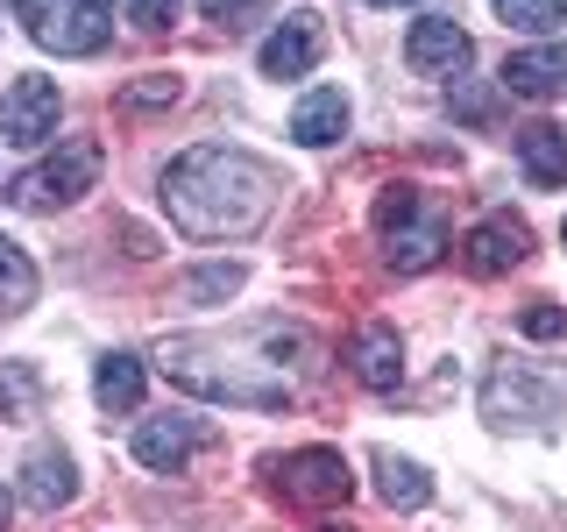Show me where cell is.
I'll use <instances>...</instances> for the list:
<instances>
[{
	"label": "cell",
	"instance_id": "obj_26",
	"mask_svg": "<svg viewBox=\"0 0 567 532\" xmlns=\"http://www.w3.org/2000/svg\"><path fill=\"white\" fill-rule=\"evenodd\" d=\"M121 8H128L135 29H171L177 22V0H121Z\"/></svg>",
	"mask_w": 567,
	"mask_h": 532
},
{
	"label": "cell",
	"instance_id": "obj_5",
	"mask_svg": "<svg viewBox=\"0 0 567 532\" xmlns=\"http://www.w3.org/2000/svg\"><path fill=\"white\" fill-rule=\"evenodd\" d=\"M29 22V35L58 58H93L114 35V0H8Z\"/></svg>",
	"mask_w": 567,
	"mask_h": 532
},
{
	"label": "cell",
	"instance_id": "obj_15",
	"mask_svg": "<svg viewBox=\"0 0 567 532\" xmlns=\"http://www.w3.org/2000/svg\"><path fill=\"white\" fill-rule=\"evenodd\" d=\"M504 93H518V100H560L567 93V43H539V50L504 58Z\"/></svg>",
	"mask_w": 567,
	"mask_h": 532
},
{
	"label": "cell",
	"instance_id": "obj_31",
	"mask_svg": "<svg viewBox=\"0 0 567 532\" xmlns=\"http://www.w3.org/2000/svg\"><path fill=\"white\" fill-rule=\"evenodd\" d=\"M560 242H567V221H560Z\"/></svg>",
	"mask_w": 567,
	"mask_h": 532
},
{
	"label": "cell",
	"instance_id": "obj_20",
	"mask_svg": "<svg viewBox=\"0 0 567 532\" xmlns=\"http://www.w3.org/2000/svg\"><path fill=\"white\" fill-rule=\"evenodd\" d=\"M29 306H35V263H29L22 242L0 235V319H14V313H29Z\"/></svg>",
	"mask_w": 567,
	"mask_h": 532
},
{
	"label": "cell",
	"instance_id": "obj_24",
	"mask_svg": "<svg viewBox=\"0 0 567 532\" xmlns=\"http://www.w3.org/2000/svg\"><path fill=\"white\" fill-rule=\"evenodd\" d=\"M177 100H185V79H177V71H142V79L121 85V106H128V114H150V106H177Z\"/></svg>",
	"mask_w": 567,
	"mask_h": 532
},
{
	"label": "cell",
	"instance_id": "obj_11",
	"mask_svg": "<svg viewBox=\"0 0 567 532\" xmlns=\"http://www.w3.org/2000/svg\"><path fill=\"white\" fill-rule=\"evenodd\" d=\"M319 50H327V29H319L312 8H298V14H284V29H270V43L256 50V64H262V79H306L319 64Z\"/></svg>",
	"mask_w": 567,
	"mask_h": 532
},
{
	"label": "cell",
	"instance_id": "obj_4",
	"mask_svg": "<svg viewBox=\"0 0 567 532\" xmlns=\"http://www.w3.org/2000/svg\"><path fill=\"white\" fill-rule=\"evenodd\" d=\"M100 171H106V150L93 135H71V142H58V150L43 156V164H29L22 177H14L8 200L22 213H58V206H79L85 192L100 185Z\"/></svg>",
	"mask_w": 567,
	"mask_h": 532
},
{
	"label": "cell",
	"instance_id": "obj_7",
	"mask_svg": "<svg viewBox=\"0 0 567 532\" xmlns=\"http://www.w3.org/2000/svg\"><path fill=\"white\" fill-rule=\"evenodd\" d=\"M58 79H14L8 93H0V142H14V150H35V142L58 135Z\"/></svg>",
	"mask_w": 567,
	"mask_h": 532
},
{
	"label": "cell",
	"instance_id": "obj_6",
	"mask_svg": "<svg viewBox=\"0 0 567 532\" xmlns=\"http://www.w3.org/2000/svg\"><path fill=\"white\" fill-rule=\"evenodd\" d=\"M270 475H277L284 504H306V511H333V504H348V490H354L341 448H298V454L270 461Z\"/></svg>",
	"mask_w": 567,
	"mask_h": 532
},
{
	"label": "cell",
	"instance_id": "obj_2",
	"mask_svg": "<svg viewBox=\"0 0 567 532\" xmlns=\"http://www.w3.org/2000/svg\"><path fill=\"white\" fill-rule=\"evenodd\" d=\"M164 377L192 398H213V405H248V412H284L291 405V383L284 377H241V369H220V355L206 341H164L156 348Z\"/></svg>",
	"mask_w": 567,
	"mask_h": 532
},
{
	"label": "cell",
	"instance_id": "obj_25",
	"mask_svg": "<svg viewBox=\"0 0 567 532\" xmlns=\"http://www.w3.org/2000/svg\"><path fill=\"white\" fill-rule=\"evenodd\" d=\"M518 327L532 334V341H560V334H567V306H554V298H532V306L518 313Z\"/></svg>",
	"mask_w": 567,
	"mask_h": 532
},
{
	"label": "cell",
	"instance_id": "obj_8",
	"mask_svg": "<svg viewBox=\"0 0 567 532\" xmlns=\"http://www.w3.org/2000/svg\"><path fill=\"white\" fill-rule=\"evenodd\" d=\"M554 405H560V390H554V383H539V377H525L518 362L489 369V383H483V419H489V426H532V419H554Z\"/></svg>",
	"mask_w": 567,
	"mask_h": 532
},
{
	"label": "cell",
	"instance_id": "obj_18",
	"mask_svg": "<svg viewBox=\"0 0 567 532\" xmlns=\"http://www.w3.org/2000/svg\"><path fill=\"white\" fill-rule=\"evenodd\" d=\"M291 135L306 142V150H327V142H341V135H348V93H333V85L306 93V100H298V114H291Z\"/></svg>",
	"mask_w": 567,
	"mask_h": 532
},
{
	"label": "cell",
	"instance_id": "obj_13",
	"mask_svg": "<svg viewBox=\"0 0 567 532\" xmlns=\"http://www.w3.org/2000/svg\"><path fill=\"white\" fill-rule=\"evenodd\" d=\"M348 369L369 390H398L404 383V334L390 327V319H362L354 341H348Z\"/></svg>",
	"mask_w": 567,
	"mask_h": 532
},
{
	"label": "cell",
	"instance_id": "obj_9",
	"mask_svg": "<svg viewBox=\"0 0 567 532\" xmlns=\"http://www.w3.org/2000/svg\"><path fill=\"white\" fill-rule=\"evenodd\" d=\"M525 256H532V227L518 213H489V221H475L468 242H461V263H468L475 277H504V270H518Z\"/></svg>",
	"mask_w": 567,
	"mask_h": 532
},
{
	"label": "cell",
	"instance_id": "obj_1",
	"mask_svg": "<svg viewBox=\"0 0 567 532\" xmlns=\"http://www.w3.org/2000/svg\"><path fill=\"white\" fill-rule=\"evenodd\" d=\"M270 206H277V171L235 142H199V150L171 156L164 171V213L192 242H241L270 221Z\"/></svg>",
	"mask_w": 567,
	"mask_h": 532
},
{
	"label": "cell",
	"instance_id": "obj_29",
	"mask_svg": "<svg viewBox=\"0 0 567 532\" xmlns=\"http://www.w3.org/2000/svg\"><path fill=\"white\" fill-rule=\"evenodd\" d=\"M369 8H398V0H369Z\"/></svg>",
	"mask_w": 567,
	"mask_h": 532
},
{
	"label": "cell",
	"instance_id": "obj_19",
	"mask_svg": "<svg viewBox=\"0 0 567 532\" xmlns=\"http://www.w3.org/2000/svg\"><path fill=\"white\" fill-rule=\"evenodd\" d=\"M369 469H377V497H383L390 511H419L425 497H433V475H425L412 454H390V448H383Z\"/></svg>",
	"mask_w": 567,
	"mask_h": 532
},
{
	"label": "cell",
	"instance_id": "obj_28",
	"mask_svg": "<svg viewBox=\"0 0 567 532\" xmlns=\"http://www.w3.org/2000/svg\"><path fill=\"white\" fill-rule=\"evenodd\" d=\"M8 511H14V497H8V490H0V532H8Z\"/></svg>",
	"mask_w": 567,
	"mask_h": 532
},
{
	"label": "cell",
	"instance_id": "obj_14",
	"mask_svg": "<svg viewBox=\"0 0 567 532\" xmlns=\"http://www.w3.org/2000/svg\"><path fill=\"white\" fill-rule=\"evenodd\" d=\"M14 497H22L29 511H64L71 497H79V469H71V454L64 448H29Z\"/></svg>",
	"mask_w": 567,
	"mask_h": 532
},
{
	"label": "cell",
	"instance_id": "obj_22",
	"mask_svg": "<svg viewBox=\"0 0 567 532\" xmlns=\"http://www.w3.org/2000/svg\"><path fill=\"white\" fill-rule=\"evenodd\" d=\"M43 412V377L29 362H0V419H35Z\"/></svg>",
	"mask_w": 567,
	"mask_h": 532
},
{
	"label": "cell",
	"instance_id": "obj_21",
	"mask_svg": "<svg viewBox=\"0 0 567 532\" xmlns=\"http://www.w3.org/2000/svg\"><path fill=\"white\" fill-rule=\"evenodd\" d=\"M241 291V263H206V270H185L177 277V298L185 306H220V298Z\"/></svg>",
	"mask_w": 567,
	"mask_h": 532
},
{
	"label": "cell",
	"instance_id": "obj_16",
	"mask_svg": "<svg viewBox=\"0 0 567 532\" xmlns=\"http://www.w3.org/2000/svg\"><path fill=\"white\" fill-rule=\"evenodd\" d=\"M518 164L539 192L567 185V129H554V121H532V129H518Z\"/></svg>",
	"mask_w": 567,
	"mask_h": 532
},
{
	"label": "cell",
	"instance_id": "obj_12",
	"mask_svg": "<svg viewBox=\"0 0 567 532\" xmlns=\"http://www.w3.org/2000/svg\"><path fill=\"white\" fill-rule=\"evenodd\" d=\"M206 440H213V433H206L199 419H185V412L142 419V426H135V461H142V469H156V475H177L192 454L206 448Z\"/></svg>",
	"mask_w": 567,
	"mask_h": 532
},
{
	"label": "cell",
	"instance_id": "obj_27",
	"mask_svg": "<svg viewBox=\"0 0 567 532\" xmlns=\"http://www.w3.org/2000/svg\"><path fill=\"white\" fill-rule=\"evenodd\" d=\"M199 8L213 14V22H227V14H241V8H248V0H199Z\"/></svg>",
	"mask_w": 567,
	"mask_h": 532
},
{
	"label": "cell",
	"instance_id": "obj_30",
	"mask_svg": "<svg viewBox=\"0 0 567 532\" xmlns=\"http://www.w3.org/2000/svg\"><path fill=\"white\" fill-rule=\"evenodd\" d=\"M319 532H348V525H319Z\"/></svg>",
	"mask_w": 567,
	"mask_h": 532
},
{
	"label": "cell",
	"instance_id": "obj_23",
	"mask_svg": "<svg viewBox=\"0 0 567 532\" xmlns=\"http://www.w3.org/2000/svg\"><path fill=\"white\" fill-rule=\"evenodd\" d=\"M496 22H504V29H532V35H554V29H567V0H496Z\"/></svg>",
	"mask_w": 567,
	"mask_h": 532
},
{
	"label": "cell",
	"instance_id": "obj_3",
	"mask_svg": "<svg viewBox=\"0 0 567 532\" xmlns=\"http://www.w3.org/2000/svg\"><path fill=\"white\" fill-rule=\"evenodd\" d=\"M377 242H383V263L398 277H419L447 256V221H440L412 185H390L377 200Z\"/></svg>",
	"mask_w": 567,
	"mask_h": 532
},
{
	"label": "cell",
	"instance_id": "obj_17",
	"mask_svg": "<svg viewBox=\"0 0 567 532\" xmlns=\"http://www.w3.org/2000/svg\"><path fill=\"white\" fill-rule=\"evenodd\" d=\"M142 383H150V377H142V355H100V369H93V398H100V412L106 419H128L135 412V405H142Z\"/></svg>",
	"mask_w": 567,
	"mask_h": 532
},
{
	"label": "cell",
	"instance_id": "obj_10",
	"mask_svg": "<svg viewBox=\"0 0 567 532\" xmlns=\"http://www.w3.org/2000/svg\"><path fill=\"white\" fill-rule=\"evenodd\" d=\"M475 43L468 29L447 22V14H425V22H412V35H404V64L419 71V79H454V71H468Z\"/></svg>",
	"mask_w": 567,
	"mask_h": 532
}]
</instances>
